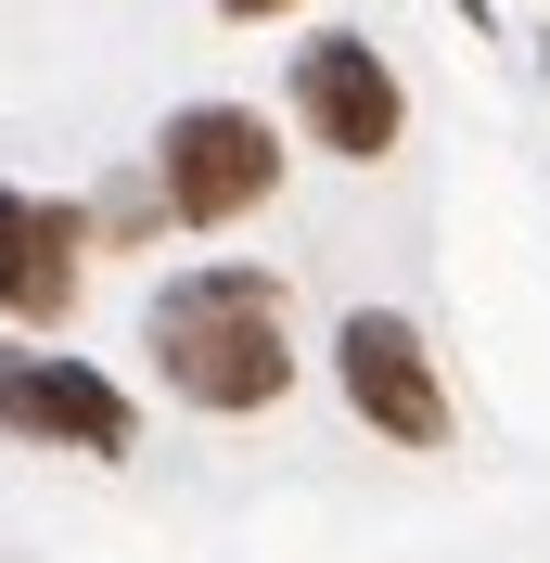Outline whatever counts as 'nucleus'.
Here are the masks:
<instances>
[{
  "mask_svg": "<svg viewBox=\"0 0 550 563\" xmlns=\"http://www.w3.org/2000/svg\"><path fill=\"white\" fill-rule=\"evenodd\" d=\"M154 179H167V218L231 231L243 206H270L282 141H270V115H243V103H193V115H167V141H154Z\"/></svg>",
  "mask_w": 550,
  "mask_h": 563,
  "instance_id": "nucleus-2",
  "label": "nucleus"
},
{
  "mask_svg": "<svg viewBox=\"0 0 550 563\" xmlns=\"http://www.w3.org/2000/svg\"><path fill=\"white\" fill-rule=\"evenodd\" d=\"M0 422L13 435H52V449H90V461L129 449V397L90 358H0Z\"/></svg>",
  "mask_w": 550,
  "mask_h": 563,
  "instance_id": "nucleus-5",
  "label": "nucleus"
},
{
  "mask_svg": "<svg viewBox=\"0 0 550 563\" xmlns=\"http://www.w3.org/2000/svg\"><path fill=\"white\" fill-rule=\"evenodd\" d=\"M295 115H308L320 154H359L372 167L384 141L410 129V90H397V65H384L372 38H308L295 52Z\"/></svg>",
  "mask_w": 550,
  "mask_h": 563,
  "instance_id": "nucleus-4",
  "label": "nucleus"
},
{
  "mask_svg": "<svg viewBox=\"0 0 550 563\" xmlns=\"http://www.w3.org/2000/svg\"><path fill=\"white\" fill-rule=\"evenodd\" d=\"M218 13H231V26H256V13H295V0H218Z\"/></svg>",
  "mask_w": 550,
  "mask_h": 563,
  "instance_id": "nucleus-7",
  "label": "nucleus"
},
{
  "mask_svg": "<svg viewBox=\"0 0 550 563\" xmlns=\"http://www.w3.org/2000/svg\"><path fill=\"white\" fill-rule=\"evenodd\" d=\"M333 372H345V410L397 435V449H448V385H436V346H422L397 308H359L333 333Z\"/></svg>",
  "mask_w": 550,
  "mask_h": 563,
  "instance_id": "nucleus-3",
  "label": "nucleus"
},
{
  "mask_svg": "<svg viewBox=\"0 0 550 563\" xmlns=\"http://www.w3.org/2000/svg\"><path fill=\"white\" fill-rule=\"evenodd\" d=\"M77 308V218L38 192H0V320H65Z\"/></svg>",
  "mask_w": 550,
  "mask_h": 563,
  "instance_id": "nucleus-6",
  "label": "nucleus"
},
{
  "mask_svg": "<svg viewBox=\"0 0 550 563\" xmlns=\"http://www.w3.org/2000/svg\"><path fill=\"white\" fill-rule=\"evenodd\" d=\"M154 372H167L193 410H270L295 385V346H282V282L270 269H179L154 295Z\"/></svg>",
  "mask_w": 550,
  "mask_h": 563,
  "instance_id": "nucleus-1",
  "label": "nucleus"
}]
</instances>
